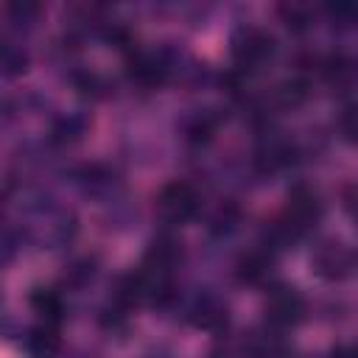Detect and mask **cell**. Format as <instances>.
<instances>
[{"label": "cell", "mask_w": 358, "mask_h": 358, "mask_svg": "<svg viewBox=\"0 0 358 358\" xmlns=\"http://www.w3.org/2000/svg\"><path fill=\"white\" fill-rule=\"evenodd\" d=\"M333 358H355V352H352V347H336Z\"/></svg>", "instance_id": "obj_13"}, {"label": "cell", "mask_w": 358, "mask_h": 358, "mask_svg": "<svg viewBox=\"0 0 358 358\" xmlns=\"http://www.w3.org/2000/svg\"><path fill=\"white\" fill-rule=\"evenodd\" d=\"M199 210V193L190 182H168L157 196V213L168 224H185Z\"/></svg>", "instance_id": "obj_2"}, {"label": "cell", "mask_w": 358, "mask_h": 358, "mask_svg": "<svg viewBox=\"0 0 358 358\" xmlns=\"http://www.w3.org/2000/svg\"><path fill=\"white\" fill-rule=\"evenodd\" d=\"M8 11H11V14H17L20 20H25L28 14H31V17H34V14H39V6H34V3H11V6H8Z\"/></svg>", "instance_id": "obj_11"}, {"label": "cell", "mask_w": 358, "mask_h": 358, "mask_svg": "<svg viewBox=\"0 0 358 358\" xmlns=\"http://www.w3.org/2000/svg\"><path fill=\"white\" fill-rule=\"evenodd\" d=\"M305 313V302L302 296L296 294V288H288V285H280L268 294L266 299V319L274 324V327H288V324H296Z\"/></svg>", "instance_id": "obj_3"}, {"label": "cell", "mask_w": 358, "mask_h": 358, "mask_svg": "<svg viewBox=\"0 0 358 358\" xmlns=\"http://www.w3.org/2000/svg\"><path fill=\"white\" fill-rule=\"evenodd\" d=\"M352 115H355V109H352V106H347V109H344V134H347V137H352V134H355Z\"/></svg>", "instance_id": "obj_12"}, {"label": "cell", "mask_w": 358, "mask_h": 358, "mask_svg": "<svg viewBox=\"0 0 358 358\" xmlns=\"http://www.w3.org/2000/svg\"><path fill=\"white\" fill-rule=\"evenodd\" d=\"M280 17L294 31H302V28L310 25V8L302 6V3H285V6H280Z\"/></svg>", "instance_id": "obj_10"}, {"label": "cell", "mask_w": 358, "mask_h": 358, "mask_svg": "<svg viewBox=\"0 0 358 358\" xmlns=\"http://www.w3.org/2000/svg\"><path fill=\"white\" fill-rule=\"evenodd\" d=\"M193 313H199V316H193V322L201 324V327H215V324H221L227 319V310L213 299H201Z\"/></svg>", "instance_id": "obj_9"}, {"label": "cell", "mask_w": 358, "mask_h": 358, "mask_svg": "<svg viewBox=\"0 0 358 358\" xmlns=\"http://www.w3.org/2000/svg\"><path fill=\"white\" fill-rule=\"evenodd\" d=\"M129 76H131L137 84L154 87V84H159V81L165 78V67H162L159 59L140 53V56H134V59L129 62Z\"/></svg>", "instance_id": "obj_8"}, {"label": "cell", "mask_w": 358, "mask_h": 358, "mask_svg": "<svg viewBox=\"0 0 358 358\" xmlns=\"http://www.w3.org/2000/svg\"><path fill=\"white\" fill-rule=\"evenodd\" d=\"M271 260H274L271 249H252L249 255H243L238 260V280L252 282V285L263 282L268 277V271H271Z\"/></svg>", "instance_id": "obj_5"}, {"label": "cell", "mask_w": 358, "mask_h": 358, "mask_svg": "<svg viewBox=\"0 0 358 358\" xmlns=\"http://www.w3.org/2000/svg\"><path fill=\"white\" fill-rule=\"evenodd\" d=\"M232 56L238 62V67L243 70H255L260 64H266L274 53V36L257 25H241L232 34Z\"/></svg>", "instance_id": "obj_1"}, {"label": "cell", "mask_w": 358, "mask_h": 358, "mask_svg": "<svg viewBox=\"0 0 358 358\" xmlns=\"http://www.w3.org/2000/svg\"><path fill=\"white\" fill-rule=\"evenodd\" d=\"M25 350L31 358H56L62 352V338H59V330L56 324H39L28 333L25 338Z\"/></svg>", "instance_id": "obj_4"}, {"label": "cell", "mask_w": 358, "mask_h": 358, "mask_svg": "<svg viewBox=\"0 0 358 358\" xmlns=\"http://www.w3.org/2000/svg\"><path fill=\"white\" fill-rule=\"evenodd\" d=\"M31 308H34V313H36L45 324H59L62 316H64V302H62V296H59L56 291H50V288H36V291L31 294Z\"/></svg>", "instance_id": "obj_7"}, {"label": "cell", "mask_w": 358, "mask_h": 358, "mask_svg": "<svg viewBox=\"0 0 358 358\" xmlns=\"http://www.w3.org/2000/svg\"><path fill=\"white\" fill-rule=\"evenodd\" d=\"M316 266H319V274L336 280V277H344V274L350 271L352 257H350V252H347L344 246L330 243V246H324V249L316 255Z\"/></svg>", "instance_id": "obj_6"}]
</instances>
